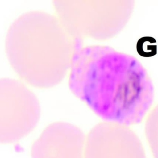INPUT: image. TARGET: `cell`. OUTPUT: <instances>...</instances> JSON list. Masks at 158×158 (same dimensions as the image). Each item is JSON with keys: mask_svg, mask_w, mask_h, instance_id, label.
<instances>
[{"mask_svg": "<svg viewBox=\"0 0 158 158\" xmlns=\"http://www.w3.org/2000/svg\"><path fill=\"white\" fill-rule=\"evenodd\" d=\"M61 32L50 14L41 10L20 15L9 27L5 49L14 71L24 83L49 88L61 73Z\"/></svg>", "mask_w": 158, "mask_h": 158, "instance_id": "obj_1", "label": "cell"}, {"mask_svg": "<svg viewBox=\"0 0 158 158\" xmlns=\"http://www.w3.org/2000/svg\"><path fill=\"white\" fill-rule=\"evenodd\" d=\"M40 103L25 83L0 78V144L18 142L35 129L40 117Z\"/></svg>", "mask_w": 158, "mask_h": 158, "instance_id": "obj_2", "label": "cell"}, {"mask_svg": "<svg viewBox=\"0 0 158 158\" xmlns=\"http://www.w3.org/2000/svg\"><path fill=\"white\" fill-rule=\"evenodd\" d=\"M86 158H147L138 136L129 126L104 122L86 136Z\"/></svg>", "mask_w": 158, "mask_h": 158, "instance_id": "obj_3", "label": "cell"}, {"mask_svg": "<svg viewBox=\"0 0 158 158\" xmlns=\"http://www.w3.org/2000/svg\"><path fill=\"white\" fill-rule=\"evenodd\" d=\"M86 136L76 126L58 122L48 125L31 147L32 158H86Z\"/></svg>", "mask_w": 158, "mask_h": 158, "instance_id": "obj_4", "label": "cell"}, {"mask_svg": "<svg viewBox=\"0 0 158 158\" xmlns=\"http://www.w3.org/2000/svg\"><path fill=\"white\" fill-rule=\"evenodd\" d=\"M145 134L153 158H158V113L157 109L149 112L145 119Z\"/></svg>", "mask_w": 158, "mask_h": 158, "instance_id": "obj_5", "label": "cell"}]
</instances>
